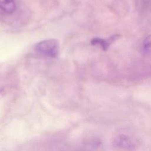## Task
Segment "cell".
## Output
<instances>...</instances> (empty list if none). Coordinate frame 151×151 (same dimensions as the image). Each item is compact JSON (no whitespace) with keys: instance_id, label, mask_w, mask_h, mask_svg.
<instances>
[{"instance_id":"obj_1","label":"cell","mask_w":151,"mask_h":151,"mask_svg":"<svg viewBox=\"0 0 151 151\" xmlns=\"http://www.w3.org/2000/svg\"><path fill=\"white\" fill-rule=\"evenodd\" d=\"M35 49L39 54L49 57L55 58L59 52V42L55 39L43 40L36 44Z\"/></svg>"},{"instance_id":"obj_2","label":"cell","mask_w":151,"mask_h":151,"mask_svg":"<svg viewBox=\"0 0 151 151\" xmlns=\"http://www.w3.org/2000/svg\"><path fill=\"white\" fill-rule=\"evenodd\" d=\"M112 145L117 149L126 151L134 150L136 146L132 139L125 134H119L114 137Z\"/></svg>"},{"instance_id":"obj_3","label":"cell","mask_w":151,"mask_h":151,"mask_svg":"<svg viewBox=\"0 0 151 151\" xmlns=\"http://www.w3.org/2000/svg\"><path fill=\"white\" fill-rule=\"evenodd\" d=\"M119 35H113L108 40V41L102 38H95L91 40V43L93 45H97L100 47L103 51H106L109 48L110 43L112 42L113 41L117 40L119 37Z\"/></svg>"},{"instance_id":"obj_4","label":"cell","mask_w":151,"mask_h":151,"mask_svg":"<svg viewBox=\"0 0 151 151\" xmlns=\"http://www.w3.org/2000/svg\"><path fill=\"white\" fill-rule=\"evenodd\" d=\"M0 8L8 14H12L16 9V5L14 0H0Z\"/></svg>"},{"instance_id":"obj_5","label":"cell","mask_w":151,"mask_h":151,"mask_svg":"<svg viewBox=\"0 0 151 151\" xmlns=\"http://www.w3.org/2000/svg\"><path fill=\"white\" fill-rule=\"evenodd\" d=\"M143 48L147 52H151V34L145 38L143 42Z\"/></svg>"}]
</instances>
